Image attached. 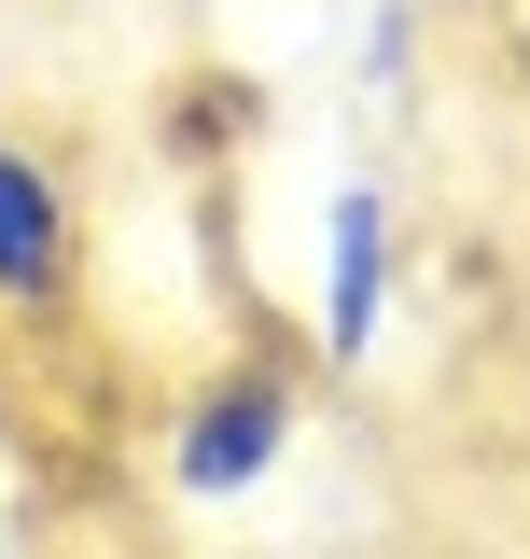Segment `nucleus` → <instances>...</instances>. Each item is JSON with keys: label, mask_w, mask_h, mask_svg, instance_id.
Masks as SVG:
<instances>
[{"label": "nucleus", "mask_w": 530, "mask_h": 559, "mask_svg": "<svg viewBox=\"0 0 530 559\" xmlns=\"http://www.w3.org/2000/svg\"><path fill=\"white\" fill-rule=\"evenodd\" d=\"M70 280H84V224H70L57 154L0 140V308H57Z\"/></svg>", "instance_id": "f03ea898"}, {"label": "nucleus", "mask_w": 530, "mask_h": 559, "mask_svg": "<svg viewBox=\"0 0 530 559\" xmlns=\"http://www.w3.org/2000/svg\"><path fill=\"white\" fill-rule=\"evenodd\" d=\"M293 419H308V392H293L279 364H224L196 406H182V433H168V489H182V503H238V489H265L279 448H293Z\"/></svg>", "instance_id": "f257e3e1"}, {"label": "nucleus", "mask_w": 530, "mask_h": 559, "mask_svg": "<svg viewBox=\"0 0 530 559\" xmlns=\"http://www.w3.org/2000/svg\"><path fill=\"white\" fill-rule=\"evenodd\" d=\"M377 308H392V210L335 197V280H322V364H363L377 349Z\"/></svg>", "instance_id": "7ed1b4c3"}, {"label": "nucleus", "mask_w": 530, "mask_h": 559, "mask_svg": "<svg viewBox=\"0 0 530 559\" xmlns=\"http://www.w3.org/2000/svg\"><path fill=\"white\" fill-rule=\"evenodd\" d=\"M252 127H265V84H238V70L182 98V154H224V140H252Z\"/></svg>", "instance_id": "20e7f679"}]
</instances>
